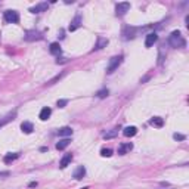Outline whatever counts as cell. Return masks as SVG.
I'll return each instance as SVG.
<instances>
[{"mask_svg":"<svg viewBox=\"0 0 189 189\" xmlns=\"http://www.w3.org/2000/svg\"><path fill=\"white\" fill-rule=\"evenodd\" d=\"M167 41H168V45L172 46V47H174V49H177V47H186V41H185L183 36H182L180 31H177V30L172 31V34L168 36Z\"/></svg>","mask_w":189,"mask_h":189,"instance_id":"6da1fadb","label":"cell"},{"mask_svg":"<svg viewBox=\"0 0 189 189\" xmlns=\"http://www.w3.org/2000/svg\"><path fill=\"white\" fill-rule=\"evenodd\" d=\"M123 58H124L123 55H118V56H114V58H111V61H109L108 67H106V74H112V72L115 71V70H117V68L121 65Z\"/></svg>","mask_w":189,"mask_h":189,"instance_id":"7a4b0ae2","label":"cell"},{"mask_svg":"<svg viewBox=\"0 0 189 189\" xmlns=\"http://www.w3.org/2000/svg\"><path fill=\"white\" fill-rule=\"evenodd\" d=\"M5 21L7 24H18L19 22V13L17 11H6L5 12Z\"/></svg>","mask_w":189,"mask_h":189,"instance_id":"3957f363","label":"cell"},{"mask_svg":"<svg viewBox=\"0 0 189 189\" xmlns=\"http://www.w3.org/2000/svg\"><path fill=\"white\" fill-rule=\"evenodd\" d=\"M128 9H130V3L128 2L117 3V6H115V13H117V17H124L128 12Z\"/></svg>","mask_w":189,"mask_h":189,"instance_id":"277c9868","label":"cell"},{"mask_svg":"<svg viewBox=\"0 0 189 189\" xmlns=\"http://www.w3.org/2000/svg\"><path fill=\"white\" fill-rule=\"evenodd\" d=\"M24 39L27 40V41H34V40H41L43 39V34L40 33V31H36V30H30L25 33L24 36Z\"/></svg>","mask_w":189,"mask_h":189,"instance_id":"5b68a950","label":"cell"},{"mask_svg":"<svg viewBox=\"0 0 189 189\" xmlns=\"http://www.w3.org/2000/svg\"><path fill=\"white\" fill-rule=\"evenodd\" d=\"M49 7V3L47 2H41V3H37L36 6L30 7V12L31 13H41V12H46Z\"/></svg>","mask_w":189,"mask_h":189,"instance_id":"8992f818","label":"cell"},{"mask_svg":"<svg viewBox=\"0 0 189 189\" xmlns=\"http://www.w3.org/2000/svg\"><path fill=\"white\" fill-rule=\"evenodd\" d=\"M157 40H158L157 33H149L146 37H145V47H152L154 43H157Z\"/></svg>","mask_w":189,"mask_h":189,"instance_id":"52a82bcc","label":"cell"},{"mask_svg":"<svg viewBox=\"0 0 189 189\" xmlns=\"http://www.w3.org/2000/svg\"><path fill=\"white\" fill-rule=\"evenodd\" d=\"M133 149V143L132 142H127V143H121L118 146V154L120 155H124V154H127L130 151Z\"/></svg>","mask_w":189,"mask_h":189,"instance_id":"ba28073f","label":"cell"},{"mask_svg":"<svg viewBox=\"0 0 189 189\" xmlns=\"http://www.w3.org/2000/svg\"><path fill=\"white\" fill-rule=\"evenodd\" d=\"M86 176V167L84 166H80L75 168V172H74V174H72V177L75 179V180H81V179Z\"/></svg>","mask_w":189,"mask_h":189,"instance_id":"9c48e42d","label":"cell"},{"mask_svg":"<svg viewBox=\"0 0 189 189\" xmlns=\"http://www.w3.org/2000/svg\"><path fill=\"white\" fill-rule=\"evenodd\" d=\"M52 115V109H50L49 106H45L41 111H40V114H39V118L41 120V121H46L47 118Z\"/></svg>","mask_w":189,"mask_h":189,"instance_id":"30bf717a","label":"cell"},{"mask_svg":"<svg viewBox=\"0 0 189 189\" xmlns=\"http://www.w3.org/2000/svg\"><path fill=\"white\" fill-rule=\"evenodd\" d=\"M134 31H136V28L133 27H126L123 30V36H124V39L126 40H130L134 37Z\"/></svg>","mask_w":189,"mask_h":189,"instance_id":"8fae6325","label":"cell"},{"mask_svg":"<svg viewBox=\"0 0 189 189\" xmlns=\"http://www.w3.org/2000/svg\"><path fill=\"white\" fill-rule=\"evenodd\" d=\"M136 133H138V127H134V126H128V127H126L123 130V134L126 138H133Z\"/></svg>","mask_w":189,"mask_h":189,"instance_id":"7c38bea8","label":"cell"},{"mask_svg":"<svg viewBox=\"0 0 189 189\" xmlns=\"http://www.w3.org/2000/svg\"><path fill=\"white\" fill-rule=\"evenodd\" d=\"M108 43H109V41H108V39L99 37V39H98V43H96V45H94V47H93V52H94V50H100V49H104V47H106V46H108Z\"/></svg>","mask_w":189,"mask_h":189,"instance_id":"4fadbf2b","label":"cell"},{"mask_svg":"<svg viewBox=\"0 0 189 189\" xmlns=\"http://www.w3.org/2000/svg\"><path fill=\"white\" fill-rule=\"evenodd\" d=\"M80 25H81V17H80V15H77V17H75L71 21V25H70V28H68V30H70V31H75L77 28H80Z\"/></svg>","mask_w":189,"mask_h":189,"instance_id":"5bb4252c","label":"cell"},{"mask_svg":"<svg viewBox=\"0 0 189 189\" xmlns=\"http://www.w3.org/2000/svg\"><path fill=\"white\" fill-rule=\"evenodd\" d=\"M15 117H17V112L13 111V112H11V114H7L6 117L0 118V128L3 127L5 124H7V123H9V121H12V120H13V118H15Z\"/></svg>","mask_w":189,"mask_h":189,"instance_id":"9a60e30c","label":"cell"},{"mask_svg":"<svg viewBox=\"0 0 189 189\" xmlns=\"http://www.w3.org/2000/svg\"><path fill=\"white\" fill-rule=\"evenodd\" d=\"M21 130H22L24 133H33V130H34V126H33V123H30V121H24L22 124H21Z\"/></svg>","mask_w":189,"mask_h":189,"instance_id":"2e32d148","label":"cell"},{"mask_svg":"<svg viewBox=\"0 0 189 189\" xmlns=\"http://www.w3.org/2000/svg\"><path fill=\"white\" fill-rule=\"evenodd\" d=\"M71 161H72V154H67V155L62 157L61 162H59V167H61V168H65L67 166H70Z\"/></svg>","mask_w":189,"mask_h":189,"instance_id":"e0dca14e","label":"cell"},{"mask_svg":"<svg viewBox=\"0 0 189 189\" xmlns=\"http://www.w3.org/2000/svg\"><path fill=\"white\" fill-rule=\"evenodd\" d=\"M49 52L52 53V55H61V45L59 43H52V45L49 46Z\"/></svg>","mask_w":189,"mask_h":189,"instance_id":"ac0fdd59","label":"cell"},{"mask_svg":"<svg viewBox=\"0 0 189 189\" xmlns=\"http://www.w3.org/2000/svg\"><path fill=\"white\" fill-rule=\"evenodd\" d=\"M18 158H19V152H13V154L11 152V154H6L5 158H3V161H5L6 164H9V162L18 160Z\"/></svg>","mask_w":189,"mask_h":189,"instance_id":"d6986e66","label":"cell"},{"mask_svg":"<svg viewBox=\"0 0 189 189\" xmlns=\"http://www.w3.org/2000/svg\"><path fill=\"white\" fill-rule=\"evenodd\" d=\"M149 124L151 126H154V127H162L164 126V120H162L161 117H154V118H151L149 120Z\"/></svg>","mask_w":189,"mask_h":189,"instance_id":"ffe728a7","label":"cell"},{"mask_svg":"<svg viewBox=\"0 0 189 189\" xmlns=\"http://www.w3.org/2000/svg\"><path fill=\"white\" fill-rule=\"evenodd\" d=\"M70 142H71V140L68 139V138H64V139H61L58 143H56V149H58V151H64L68 146V145H70Z\"/></svg>","mask_w":189,"mask_h":189,"instance_id":"44dd1931","label":"cell"},{"mask_svg":"<svg viewBox=\"0 0 189 189\" xmlns=\"http://www.w3.org/2000/svg\"><path fill=\"white\" fill-rule=\"evenodd\" d=\"M118 130H120V127H115L112 128V130H109V132H106L105 134H104V139H114V138H117L118 136Z\"/></svg>","mask_w":189,"mask_h":189,"instance_id":"7402d4cb","label":"cell"},{"mask_svg":"<svg viewBox=\"0 0 189 189\" xmlns=\"http://www.w3.org/2000/svg\"><path fill=\"white\" fill-rule=\"evenodd\" d=\"M58 134H59L61 138H68V136L72 134V128L71 127H62L58 130Z\"/></svg>","mask_w":189,"mask_h":189,"instance_id":"603a6c76","label":"cell"},{"mask_svg":"<svg viewBox=\"0 0 189 189\" xmlns=\"http://www.w3.org/2000/svg\"><path fill=\"white\" fill-rule=\"evenodd\" d=\"M108 94H109V90H108V89H100V90H98V92H96V96H98V98H100V99L106 98Z\"/></svg>","mask_w":189,"mask_h":189,"instance_id":"cb8c5ba5","label":"cell"},{"mask_svg":"<svg viewBox=\"0 0 189 189\" xmlns=\"http://www.w3.org/2000/svg\"><path fill=\"white\" fill-rule=\"evenodd\" d=\"M100 155L102 157H111L112 155V149H109V148H102V149H100Z\"/></svg>","mask_w":189,"mask_h":189,"instance_id":"d4e9b609","label":"cell"},{"mask_svg":"<svg viewBox=\"0 0 189 189\" xmlns=\"http://www.w3.org/2000/svg\"><path fill=\"white\" fill-rule=\"evenodd\" d=\"M173 138H174L176 140H185V139H186V136H185V134H179V133H174V134H173Z\"/></svg>","mask_w":189,"mask_h":189,"instance_id":"484cf974","label":"cell"},{"mask_svg":"<svg viewBox=\"0 0 189 189\" xmlns=\"http://www.w3.org/2000/svg\"><path fill=\"white\" fill-rule=\"evenodd\" d=\"M68 104V99H61V100H58V106L59 108H64V106H67Z\"/></svg>","mask_w":189,"mask_h":189,"instance_id":"4316f807","label":"cell"},{"mask_svg":"<svg viewBox=\"0 0 189 189\" xmlns=\"http://www.w3.org/2000/svg\"><path fill=\"white\" fill-rule=\"evenodd\" d=\"M62 75H64V72H62V74H59V75H56V77L53 78V80H50V81H49V83H47V84H53V83H55V81H56V80H59V78H61Z\"/></svg>","mask_w":189,"mask_h":189,"instance_id":"83f0119b","label":"cell"},{"mask_svg":"<svg viewBox=\"0 0 189 189\" xmlns=\"http://www.w3.org/2000/svg\"><path fill=\"white\" fill-rule=\"evenodd\" d=\"M68 59L67 58H61V59H56V64H64V62H67Z\"/></svg>","mask_w":189,"mask_h":189,"instance_id":"f1b7e54d","label":"cell"},{"mask_svg":"<svg viewBox=\"0 0 189 189\" xmlns=\"http://www.w3.org/2000/svg\"><path fill=\"white\" fill-rule=\"evenodd\" d=\"M11 172H0V176H9Z\"/></svg>","mask_w":189,"mask_h":189,"instance_id":"f546056e","label":"cell"},{"mask_svg":"<svg viewBox=\"0 0 189 189\" xmlns=\"http://www.w3.org/2000/svg\"><path fill=\"white\" fill-rule=\"evenodd\" d=\"M34 186H37V182H31L30 183V188H34Z\"/></svg>","mask_w":189,"mask_h":189,"instance_id":"4dcf8cb0","label":"cell"},{"mask_svg":"<svg viewBox=\"0 0 189 189\" xmlns=\"http://www.w3.org/2000/svg\"><path fill=\"white\" fill-rule=\"evenodd\" d=\"M40 151H41V152H46V151H47V148H46V146H43V148H40Z\"/></svg>","mask_w":189,"mask_h":189,"instance_id":"1f68e13d","label":"cell"},{"mask_svg":"<svg viewBox=\"0 0 189 189\" xmlns=\"http://www.w3.org/2000/svg\"><path fill=\"white\" fill-rule=\"evenodd\" d=\"M81 189H89V188H87V186H86V188H81Z\"/></svg>","mask_w":189,"mask_h":189,"instance_id":"d6a6232c","label":"cell"}]
</instances>
